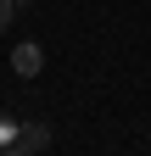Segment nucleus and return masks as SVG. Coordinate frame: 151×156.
Returning a JSON list of instances; mask_svg holds the SVG:
<instances>
[{
	"mask_svg": "<svg viewBox=\"0 0 151 156\" xmlns=\"http://www.w3.org/2000/svg\"><path fill=\"white\" fill-rule=\"evenodd\" d=\"M11 67L23 73V78H39V67H45V50L34 45V39H23V45L11 50Z\"/></svg>",
	"mask_w": 151,
	"mask_h": 156,
	"instance_id": "nucleus-1",
	"label": "nucleus"
},
{
	"mask_svg": "<svg viewBox=\"0 0 151 156\" xmlns=\"http://www.w3.org/2000/svg\"><path fill=\"white\" fill-rule=\"evenodd\" d=\"M50 145V128L45 123H23V134H17V156H34V151H45Z\"/></svg>",
	"mask_w": 151,
	"mask_h": 156,
	"instance_id": "nucleus-2",
	"label": "nucleus"
},
{
	"mask_svg": "<svg viewBox=\"0 0 151 156\" xmlns=\"http://www.w3.org/2000/svg\"><path fill=\"white\" fill-rule=\"evenodd\" d=\"M17 134H23V123H17L11 112H0V151L6 156H17Z\"/></svg>",
	"mask_w": 151,
	"mask_h": 156,
	"instance_id": "nucleus-3",
	"label": "nucleus"
},
{
	"mask_svg": "<svg viewBox=\"0 0 151 156\" xmlns=\"http://www.w3.org/2000/svg\"><path fill=\"white\" fill-rule=\"evenodd\" d=\"M17 11H28V0H0V23H11Z\"/></svg>",
	"mask_w": 151,
	"mask_h": 156,
	"instance_id": "nucleus-4",
	"label": "nucleus"
},
{
	"mask_svg": "<svg viewBox=\"0 0 151 156\" xmlns=\"http://www.w3.org/2000/svg\"><path fill=\"white\" fill-rule=\"evenodd\" d=\"M0 28H6V23H0Z\"/></svg>",
	"mask_w": 151,
	"mask_h": 156,
	"instance_id": "nucleus-5",
	"label": "nucleus"
}]
</instances>
